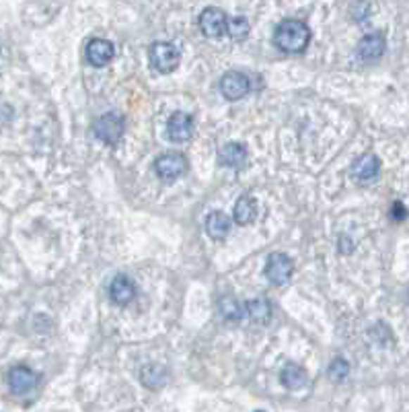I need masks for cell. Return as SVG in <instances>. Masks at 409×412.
I'll list each match as a JSON object with an SVG mask.
<instances>
[{"instance_id": "cell-1", "label": "cell", "mask_w": 409, "mask_h": 412, "mask_svg": "<svg viewBox=\"0 0 409 412\" xmlns=\"http://www.w3.org/2000/svg\"><path fill=\"white\" fill-rule=\"evenodd\" d=\"M310 42V29L305 21L284 19L274 31V44L286 54H298L307 50Z\"/></svg>"}, {"instance_id": "cell-2", "label": "cell", "mask_w": 409, "mask_h": 412, "mask_svg": "<svg viewBox=\"0 0 409 412\" xmlns=\"http://www.w3.org/2000/svg\"><path fill=\"white\" fill-rule=\"evenodd\" d=\"M149 60H151L154 71L167 75V73H173L180 66L181 52L171 42H154L151 50H149Z\"/></svg>"}, {"instance_id": "cell-3", "label": "cell", "mask_w": 409, "mask_h": 412, "mask_svg": "<svg viewBox=\"0 0 409 412\" xmlns=\"http://www.w3.org/2000/svg\"><path fill=\"white\" fill-rule=\"evenodd\" d=\"M124 130H126V122H124V118H122L120 114H115V111H109V114H105L101 118H97L95 124H93L95 136H97L101 143L109 145V147H113V145L120 143V138L124 136Z\"/></svg>"}, {"instance_id": "cell-4", "label": "cell", "mask_w": 409, "mask_h": 412, "mask_svg": "<svg viewBox=\"0 0 409 412\" xmlns=\"http://www.w3.org/2000/svg\"><path fill=\"white\" fill-rule=\"evenodd\" d=\"M294 274V262L292 258L282 254V252H274L270 254L268 262H265V277L268 281L274 286H282V284L290 283Z\"/></svg>"}, {"instance_id": "cell-5", "label": "cell", "mask_w": 409, "mask_h": 412, "mask_svg": "<svg viewBox=\"0 0 409 412\" xmlns=\"http://www.w3.org/2000/svg\"><path fill=\"white\" fill-rule=\"evenodd\" d=\"M154 171L161 180L173 181L187 171V159L181 153H163L154 159Z\"/></svg>"}, {"instance_id": "cell-6", "label": "cell", "mask_w": 409, "mask_h": 412, "mask_svg": "<svg viewBox=\"0 0 409 412\" xmlns=\"http://www.w3.org/2000/svg\"><path fill=\"white\" fill-rule=\"evenodd\" d=\"M379 174H381V159L375 153L360 154L350 167L352 180H356L358 183H370L379 178Z\"/></svg>"}, {"instance_id": "cell-7", "label": "cell", "mask_w": 409, "mask_h": 412, "mask_svg": "<svg viewBox=\"0 0 409 412\" xmlns=\"http://www.w3.org/2000/svg\"><path fill=\"white\" fill-rule=\"evenodd\" d=\"M251 89V80L247 75L239 73V71H229L225 73L220 78V93L229 99V102H237L243 99Z\"/></svg>"}, {"instance_id": "cell-8", "label": "cell", "mask_w": 409, "mask_h": 412, "mask_svg": "<svg viewBox=\"0 0 409 412\" xmlns=\"http://www.w3.org/2000/svg\"><path fill=\"white\" fill-rule=\"evenodd\" d=\"M227 27H229V19H227V15L220 8L208 6V8L202 11V15H200V31L204 33L206 37L218 40V37H222L227 33Z\"/></svg>"}, {"instance_id": "cell-9", "label": "cell", "mask_w": 409, "mask_h": 412, "mask_svg": "<svg viewBox=\"0 0 409 412\" xmlns=\"http://www.w3.org/2000/svg\"><path fill=\"white\" fill-rule=\"evenodd\" d=\"M37 384H39V375L25 365L13 367L8 373V387L17 396H25L31 389H35Z\"/></svg>"}, {"instance_id": "cell-10", "label": "cell", "mask_w": 409, "mask_h": 412, "mask_svg": "<svg viewBox=\"0 0 409 412\" xmlns=\"http://www.w3.org/2000/svg\"><path fill=\"white\" fill-rule=\"evenodd\" d=\"M384 50H386V40L383 33H368L358 42L356 54L364 62H377L379 58H383Z\"/></svg>"}, {"instance_id": "cell-11", "label": "cell", "mask_w": 409, "mask_h": 412, "mask_svg": "<svg viewBox=\"0 0 409 412\" xmlns=\"http://www.w3.org/2000/svg\"><path fill=\"white\" fill-rule=\"evenodd\" d=\"M113 56H115V46L109 40L95 37L87 44V60L95 68H101L105 64H109L113 60Z\"/></svg>"}, {"instance_id": "cell-12", "label": "cell", "mask_w": 409, "mask_h": 412, "mask_svg": "<svg viewBox=\"0 0 409 412\" xmlns=\"http://www.w3.org/2000/svg\"><path fill=\"white\" fill-rule=\"evenodd\" d=\"M167 134L173 143H185L194 134V118L189 114L175 111L167 122Z\"/></svg>"}, {"instance_id": "cell-13", "label": "cell", "mask_w": 409, "mask_h": 412, "mask_svg": "<svg viewBox=\"0 0 409 412\" xmlns=\"http://www.w3.org/2000/svg\"><path fill=\"white\" fill-rule=\"evenodd\" d=\"M249 159V153L245 149V145L241 143H227L220 151H218V161L222 167H230V169H241L245 167Z\"/></svg>"}, {"instance_id": "cell-14", "label": "cell", "mask_w": 409, "mask_h": 412, "mask_svg": "<svg viewBox=\"0 0 409 412\" xmlns=\"http://www.w3.org/2000/svg\"><path fill=\"white\" fill-rule=\"evenodd\" d=\"M109 295H111L113 303L128 305L130 301L136 297V284L132 283V279L126 274H118L109 284Z\"/></svg>"}, {"instance_id": "cell-15", "label": "cell", "mask_w": 409, "mask_h": 412, "mask_svg": "<svg viewBox=\"0 0 409 412\" xmlns=\"http://www.w3.org/2000/svg\"><path fill=\"white\" fill-rule=\"evenodd\" d=\"M243 315L251 322V324H268L272 317V303L265 297H253L243 305Z\"/></svg>"}, {"instance_id": "cell-16", "label": "cell", "mask_w": 409, "mask_h": 412, "mask_svg": "<svg viewBox=\"0 0 409 412\" xmlns=\"http://www.w3.org/2000/svg\"><path fill=\"white\" fill-rule=\"evenodd\" d=\"M230 225H232L230 217L225 214V212H220V210H214V212H210L206 217V231L216 241L227 239V235L230 233Z\"/></svg>"}, {"instance_id": "cell-17", "label": "cell", "mask_w": 409, "mask_h": 412, "mask_svg": "<svg viewBox=\"0 0 409 412\" xmlns=\"http://www.w3.org/2000/svg\"><path fill=\"white\" fill-rule=\"evenodd\" d=\"M257 217V200L249 194H243L237 205H234V210H232V219L234 223L239 225H251L256 221Z\"/></svg>"}, {"instance_id": "cell-18", "label": "cell", "mask_w": 409, "mask_h": 412, "mask_svg": "<svg viewBox=\"0 0 409 412\" xmlns=\"http://www.w3.org/2000/svg\"><path fill=\"white\" fill-rule=\"evenodd\" d=\"M282 386L288 389H303L307 386L308 373L305 371V367L296 365V363H288L280 373Z\"/></svg>"}, {"instance_id": "cell-19", "label": "cell", "mask_w": 409, "mask_h": 412, "mask_svg": "<svg viewBox=\"0 0 409 412\" xmlns=\"http://www.w3.org/2000/svg\"><path fill=\"white\" fill-rule=\"evenodd\" d=\"M216 309H218V315L229 324L239 322L243 317V308L232 295H220L218 301H216Z\"/></svg>"}, {"instance_id": "cell-20", "label": "cell", "mask_w": 409, "mask_h": 412, "mask_svg": "<svg viewBox=\"0 0 409 412\" xmlns=\"http://www.w3.org/2000/svg\"><path fill=\"white\" fill-rule=\"evenodd\" d=\"M142 382L149 387H161L167 382V371L161 365H146L142 369Z\"/></svg>"}, {"instance_id": "cell-21", "label": "cell", "mask_w": 409, "mask_h": 412, "mask_svg": "<svg viewBox=\"0 0 409 412\" xmlns=\"http://www.w3.org/2000/svg\"><path fill=\"white\" fill-rule=\"evenodd\" d=\"M249 31H251L249 21H247V19H243V17H234V19H230L229 27H227V33H229L234 42H243V40L249 35Z\"/></svg>"}, {"instance_id": "cell-22", "label": "cell", "mask_w": 409, "mask_h": 412, "mask_svg": "<svg viewBox=\"0 0 409 412\" xmlns=\"http://www.w3.org/2000/svg\"><path fill=\"white\" fill-rule=\"evenodd\" d=\"M348 373H350V363L341 359V357L333 359L329 363V367H327V375L332 377L333 382H344L348 377Z\"/></svg>"}, {"instance_id": "cell-23", "label": "cell", "mask_w": 409, "mask_h": 412, "mask_svg": "<svg viewBox=\"0 0 409 412\" xmlns=\"http://www.w3.org/2000/svg\"><path fill=\"white\" fill-rule=\"evenodd\" d=\"M393 217H395L397 221H401V219H405V208H403V206L399 205V202L395 205V214H393Z\"/></svg>"}, {"instance_id": "cell-24", "label": "cell", "mask_w": 409, "mask_h": 412, "mask_svg": "<svg viewBox=\"0 0 409 412\" xmlns=\"http://www.w3.org/2000/svg\"><path fill=\"white\" fill-rule=\"evenodd\" d=\"M257 412H261V411H257Z\"/></svg>"}]
</instances>
